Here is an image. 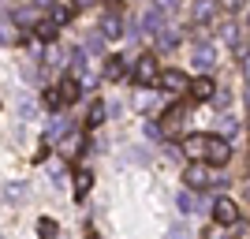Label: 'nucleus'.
Instances as JSON below:
<instances>
[{
	"label": "nucleus",
	"mask_w": 250,
	"mask_h": 239,
	"mask_svg": "<svg viewBox=\"0 0 250 239\" xmlns=\"http://www.w3.org/2000/svg\"><path fill=\"white\" fill-rule=\"evenodd\" d=\"M183 150L190 161H202V165H228L231 157V146L224 135H187Z\"/></svg>",
	"instance_id": "f257e3e1"
},
{
	"label": "nucleus",
	"mask_w": 250,
	"mask_h": 239,
	"mask_svg": "<svg viewBox=\"0 0 250 239\" xmlns=\"http://www.w3.org/2000/svg\"><path fill=\"white\" fill-rule=\"evenodd\" d=\"M161 64H157V56L153 52H142V56H138L135 60V71H131V79H135V86H161Z\"/></svg>",
	"instance_id": "f03ea898"
},
{
	"label": "nucleus",
	"mask_w": 250,
	"mask_h": 239,
	"mask_svg": "<svg viewBox=\"0 0 250 239\" xmlns=\"http://www.w3.org/2000/svg\"><path fill=\"white\" fill-rule=\"evenodd\" d=\"M183 179H187V187H190V191H206V187H217V176H213V172H209V168L202 165V161H194V165H190L187 172H183Z\"/></svg>",
	"instance_id": "7ed1b4c3"
},
{
	"label": "nucleus",
	"mask_w": 250,
	"mask_h": 239,
	"mask_svg": "<svg viewBox=\"0 0 250 239\" xmlns=\"http://www.w3.org/2000/svg\"><path fill=\"white\" fill-rule=\"evenodd\" d=\"M213 220H217L220 228H235V224H239V206L228 202V198H217V202H213Z\"/></svg>",
	"instance_id": "20e7f679"
},
{
	"label": "nucleus",
	"mask_w": 250,
	"mask_h": 239,
	"mask_svg": "<svg viewBox=\"0 0 250 239\" xmlns=\"http://www.w3.org/2000/svg\"><path fill=\"white\" fill-rule=\"evenodd\" d=\"M220 11V0H194V8H190V22L194 26H206V22L217 19Z\"/></svg>",
	"instance_id": "39448f33"
},
{
	"label": "nucleus",
	"mask_w": 250,
	"mask_h": 239,
	"mask_svg": "<svg viewBox=\"0 0 250 239\" xmlns=\"http://www.w3.org/2000/svg\"><path fill=\"white\" fill-rule=\"evenodd\" d=\"M183 116H187V105H183V101L172 105V109L161 116V131H165V135H179V124H183Z\"/></svg>",
	"instance_id": "423d86ee"
},
{
	"label": "nucleus",
	"mask_w": 250,
	"mask_h": 239,
	"mask_svg": "<svg viewBox=\"0 0 250 239\" xmlns=\"http://www.w3.org/2000/svg\"><path fill=\"white\" fill-rule=\"evenodd\" d=\"M161 86L172 90V94H190V79L183 71H165V75H161Z\"/></svg>",
	"instance_id": "0eeeda50"
},
{
	"label": "nucleus",
	"mask_w": 250,
	"mask_h": 239,
	"mask_svg": "<svg viewBox=\"0 0 250 239\" xmlns=\"http://www.w3.org/2000/svg\"><path fill=\"white\" fill-rule=\"evenodd\" d=\"M213 64H217V49L209 42H198L194 45V67H198V71H209Z\"/></svg>",
	"instance_id": "6e6552de"
},
{
	"label": "nucleus",
	"mask_w": 250,
	"mask_h": 239,
	"mask_svg": "<svg viewBox=\"0 0 250 239\" xmlns=\"http://www.w3.org/2000/svg\"><path fill=\"white\" fill-rule=\"evenodd\" d=\"M213 94H217V83H213L209 75H202V79L190 83V97H194V101H213Z\"/></svg>",
	"instance_id": "1a4fd4ad"
},
{
	"label": "nucleus",
	"mask_w": 250,
	"mask_h": 239,
	"mask_svg": "<svg viewBox=\"0 0 250 239\" xmlns=\"http://www.w3.org/2000/svg\"><path fill=\"white\" fill-rule=\"evenodd\" d=\"M127 75V60L124 56H104V79L116 83V79H124Z\"/></svg>",
	"instance_id": "9d476101"
},
{
	"label": "nucleus",
	"mask_w": 250,
	"mask_h": 239,
	"mask_svg": "<svg viewBox=\"0 0 250 239\" xmlns=\"http://www.w3.org/2000/svg\"><path fill=\"white\" fill-rule=\"evenodd\" d=\"M42 4H38V0H34V4H30V8H22L19 11V15H15V22H22V26H38V22H42Z\"/></svg>",
	"instance_id": "9b49d317"
},
{
	"label": "nucleus",
	"mask_w": 250,
	"mask_h": 239,
	"mask_svg": "<svg viewBox=\"0 0 250 239\" xmlns=\"http://www.w3.org/2000/svg\"><path fill=\"white\" fill-rule=\"evenodd\" d=\"M45 105H49L52 112L67 105V90H63V83H60V86H52V90H45Z\"/></svg>",
	"instance_id": "f8f14e48"
},
{
	"label": "nucleus",
	"mask_w": 250,
	"mask_h": 239,
	"mask_svg": "<svg viewBox=\"0 0 250 239\" xmlns=\"http://www.w3.org/2000/svg\"><path fill=\"white\" fill-rule=\"evenodd\" d=\"M101 34H104V38H120V34H124V22H120L112 11H108V15L101 19Z\"/></svg>",
	"instance_id": "ddd939ff"
},
{
	"label": "nucleus",
	"mask_w": 250,
	"mask_h": 239,
	"mask_svg": "<svg viewBox=\"0 0 250 239\" xmlns=\"http://www.w3.org/2000/svg\"><path fill=\"white\" fill-rule=\"evenodd\" d=\"M90 187H94V172H90V168H83V172L75 176V198H83Z\"/></svg>",
	"instance_id": "4468645a"
},
{
	"label": "nucleus",
	"mask_w": 250,
	"mask_h": 239,
	"mask_svg": "<svg viewBox=\"0 0 250 239\" xmlns=\"http://www.w3.org/2000/svg\"><path fill=\"white\" fill-rule=\"evenodd\" d=\"M71 15H75V4H52V22H56V26L71 22Z\"/></svg>",
	"instance_id": "2eb2a0df"
},
{
	"label": "nucleus",
	"mask_w": 250,
	"mask_h": 239,
	"mask_svg": "<svg viewBox=\"0 0 250 239\" xmlns=\"http://www.w3.org/2000/svg\"><path fill=\"white\" fill-rule=\"evenodd\" d=\"M34 34H38V42H56V22H52V19H42L38 26H34Z\"/></svg>",
	"instance_id": "dca6fc26"
},
{
	"label": "nucleus",
	"mask_w": 250,
	"mask_h": 239,
	"mask_svg": "<svg viewBox=\"0 0 250 239\" xmlns=\"http://www.w3.org/2000/svg\"><path fill=\"white\" fill-rule=\"evenodd\" d=\"M176 206L183 209V213H194V209H198V191H194V195H190V191H179Z\"/></svg>",
	"instance_id": "f3484780"
},
{
	"label": "nucleus",
	"mask_w": 250,
	"mask_h": 239,
	"mask_svg": "<svg viewBox=\"0 0 250 239\" xmlns=\"http://www.w3.org/2000/svg\"><path fill=\"white\" fill-rule=\"evenodd\" d=\"M217 34H220V38H224L228 45H235V42H239V26H235V22H228V19H224V22L217 26Z\"/></svg>",
	"instance_id": "a211bd4d"
},
{
	"label": "nucleus",
	"mask_w": 250,
	"mask_h": 239,
	"mask_svg": "<svg viewBox=\"0 0 250 239\" xmlns=\"http://www.w3.org/2000/svg\"><path fill=\"white\" fill-rule=\"evenodd\" d=\"M38 232H42V239H60V228H56V220H52V217L38 220Z\"/></svg>",
	"instance_id": "6ab92c4d"
},
{
	"label": "nucleus",
	"mask_w": 250,
	"mask_h": 239,
	"mask_svg": "<svg viewBox=\"0 0 250 239\" xmlns=\"http://www.w3.org/2000/svg\"><path fill=\"white\" fill-rule=\"evenodd\" d=\"M176 42H179V34L176 30H157V49H176Z\"/></svg>",
	"instance_id": "aec40b11"
},
{
	"label": "nucleus",
	"mask_w": 250,
	"mask_h": 239,
	"mask_svg": "<svg viewBox=\"0 0 250 239\" xmlns=\"http://www.w3.org/2000/svg\"><path fill=\"white\" fill-rule=\"evenodd\" d=\"M67 131H71V127H67V120H60V116H56V120L49 124V138H45V142H56V138H63Z\"/></svg>",
	"instance_id": "412c9836"
},
{
	"label": "nucleus",
	"mask_w": 250,
	"mask_h": 239,
	"mask_svg": "<svg viewBox=\"0 0 250 239\" xmlns=\"http://www.w3.org/2000/svg\"><path fill=\"white\" fill-rule=\"evenodd\" d=\"M101 120H104V105L94 101V105H90V112H86V127H97Z\"/></svg>",
	"instance_id": "4be33fe9"
},
{
	"label": "nucleus",
	"mask_w": 250,
	"mask_h": 239,
	"mask_svg": "<svg viewBox=\"0 0 250 239\" xmlns=\"http://www.w3.org/2000/svg\"><path fill=\"white\" fill-rule=\"evenodd\" d=\"M235 131H239V124H235V116H220V135H224V138H231Z\"/></svg>",
	"instance_id": "5701e85b"
},
{
	"label": "nucleus",
	"mask_w": 250,
	"mask_h": 239,
	"mask_svg": "<svg viewBox=\"0 0 250 239\" xmlns=\"http://www.w3.org/2000/svg\"><path fill=\"white\" fill-rule=\"evenodd\" d=\"M161 22L165 19H161V8H157V11H149L146 19H142V26H146V30H161Z\"/></svg>",
	"instance_id": "b1692460"
},
{
	"label": "nucleus",
	"mask_w": 250,
	"mask_h": 239,
	"mask_svg": "<svg viewBox=\"0 0 250 239\" xmlns=\"http://www.w3.org/2000/svg\"><path fill=\"white\" fill-rule=\"evenodd\" d=\"M213 105H217V109H228V105H231V94H228V90H217V94H213Z\"/></svg>",
	"instance_id": "393cba45"
},
{
	"label": "nucleus",
	"mask_w": 250,
	"mask_h": 239,
	"mask_svg": "<svg viewBox=\"0 0 250 239\" xmlns=\"http://www.w3.org/2000/svg\"><path fill=\"white\" fill-rule=\"evenodd\" d=\"M86 49H90V52H101L104 49V34H94V38L86 42Z\"/></svg>",
	"instance_id": "a878e982"
},
{
	"label": "nucleus",
	"mask_w": 250,
	"mask_h": 239,
	"mask_svg": "<svg viewBox=\"0 0 250 239\" xmlns=\"http://www.w3.org/2000/svg\"><path fill=\"white\" fill-rule=\"evenodd\" d=\"M15 198H19V187H15V183H8V187H4V202H8V206H11Z\"/></svg>",
	"instance_id": "bb28decb"
},
{
	"label": "nucleus",
	"mask_w": 250,
	"mask_h": 239,
	"mask_svg": "<svg viewBox=\"0 0 250 239\" xmlns=\"http://www.w3.org/2000/svg\"><path fill=\"white\" fill-rule=\"evenodd\" d=\"M243 4H247V0H220V8H224V11H239Z\"/></svg>",
	"instance_id": "cd10ccee"
},
{
	"label": "nucleus",
	"mask_w": 250,
	"mask_h": 239,
	"mask_svg": "<svg viewBox=\"0 0 250 239\" xmlns=\"http://www.w3.org/2000/svg\"><path fill=\"white\" fill-rule=\"evenodd\" d=\"M165 239H190V236H187V228H179V224H176V228H168Z\"/></svg>",
	"instance_id": "c85d7f7f"
},
{
	"label": "nucleus",
	"mask_w": 250,
	"mask_h": 239,
	"mask_svg": "<svg viewBox=\"0 0 250 239\" xmlns=\"http://www.w3.org/2000/svg\"><path fill=\"white\" fill-rule=\"evenodd\" d=\"M19 116H22V120H26V116H34V105H30V101H19Z\"/></svg>",
	"instance_id": "c756f323"
},
{
	"label": "nucleus",
	"mask_w": 250,
	"mask_h": 239,
	"mask_svg": "<svg viewBox=\"0 0 250 239\" xmlns=\"http://www.w3.org/2000/svg\"><path fill=\"white\" fill-rule=\"evenodd\" d=\"M86 239H101V236H97V228H94V224H86Z\"/></svg>",
	"instance_id": "7c9ffc66"
},
{
	"label": "nucleus",
	"mask_w": 250,
	"mask_h": 239,
	"mask_svg": "<svg viewBox=\"0 0 250 239\" xmlns=\"http://www.w3.org/2000/svg\"><path fill=\"white\" fill-rule=\"evenodd\" d=\"M243 75H247V79H250V56H247V60H243Z\"/></svg>",
	"instance_id": "2f4dec72"
},
{
	"label": "nucleus",
	"mask_w": 250,
	"mask_h": 239,
	"mask_svg": "<svg viewBox=\"0 0 250 239\" xmlns=\"http://www.w3.org/2000/svg\"><path fill=\"white\" fill-rule=\"evenodd\" d=\"M108 4H120V0H108Z\"/></svg>",
	"instance_id": "473e14b6"
},
{
	"label": "nucleus",
	"mask_w": 250,
	"mask_h": 239,
	"mask_svg": "<svg viewBox=\"0 0 250 239\" xmlns=\"http://www.w3.org/2000/svg\"><path fill=\"white\" fill-rule=\"evenodd\" d=\"M206 239H217V236H206Z\"/></svg>",
	"instance_id": "72a5a7b5"
}]
</instances>
